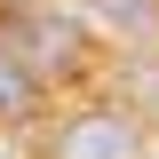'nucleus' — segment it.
I'll return each instance as SVG.
<instances>
[{
  "instance_id": "nucleus-1",
  "label": "nucleus",
  "mask_w": 159,
  "mask_h": 159,
  "mask_svg": "<svg viewBox=\"0 0 159 159\" xmlns=\"http://www.w3.org/2000/svg\"><path fill=\"white\" fill-rule=\"evenodd\" d=\"M48 159H143V127L127 111H72Z\"/></svg>"
},
{
  "instance_id": "nucleus-2",
  "label": "nucleus",
  "mask_w": 159,
  "mask_h": 159,
  "mask_svg": "<svg viewBox=\"0 0 159 159\" xmlns=\"http://www.w3.org/2000/svg\"><path fill=\"white\" fill-rule=\"evenodd\" d=\"M32 96H40V80L24 72L8 48H0V119H16V111H32Z\"/></svg>"
},
{
  "instance_id": "nucleus-3",
  "label": "nucleus",
  "mask_w": 159,
  "mask_h": 159,
  "mask_svg": "<svg viewBox=\"0 0 159 159\" xmlns=\"http://www.w3.org/2000/svg\"><path fill=\"white\" fill-rule=\"evenodd\" d=\"M96 8L119 24V32H135V40H143V32H159V0H96Z\"/></svg>"
}]
</instances>
